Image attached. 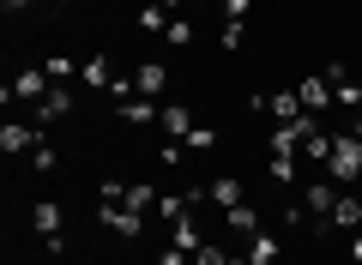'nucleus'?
Instances as JSON below:
<instances>
[{
  "instance_id": "nucleus-1",
  "label": "nucleus",
  "mask_w": 362,
  "mask_h": 265,
  "mask_svg": "<svg viewBox=\"0 0 362 265\" xmlns=\"http://www.w3.org/2000/svg\"><path fill=\"white\" fill-rule=\"evenodd\" d=\"M326 175H332V181H356V175H362V139H356V133H332Z\"/></svg>"
},
{
  "instance_id": "nucleus-2",
  "label": "nucleus",
  "mask_w": 362,
  "mask_h": 265,
  "mask_svg": "<svg viewBox=\"0 0 362 265\" xmlns=\"http://www.w3.org/2000/svg\"><path fill=\"white\" fill-rule=\"evenodd\" d=\"M302 205H308V217L326 229V223H332V205H338V181H332V175L308 181V187H302Z\"/></svg>"
},
{
  "instance_id": "nucleus-3",
  "label": "nucleus",
  "mask_w": 362,
  "mask_h": 265,
  "mask_svg": "<svg viewBox=\"0 0 362 265\" xmlns=\"http://www.w3.org/2000/svg\"><path fill=\"white\" fill-rule=\"evenodd\" d=\"M97 217H103V229H115V235H145V211H133V205H115V199H97Z\"/></svg>"
},
{
  "instance_id": "nucleus-4",
  "label": "nucleus",
  "mask_w": 362,
  "mask_h": 265,
  "mask_svg": "<svg viewBox=\"0 0 362 265\" xmlns=\"http://www.w3.org/2000/svg\"><path fill=\"white\" fill-rule=\"evenodd\" d=\"M37 145H42V126L37 121H6V126H0V151H6V157H30Z\"/></svg>"
},
{
  "instance_id": "nucleus-5",
  "label": "nucleus",
  "mask_w": 362,
  "mask_h": 265,
  "mask_svg": "<svg viewBox=\"0 0 362 265\" xmlns=\"http://www.w3.org/2000/svg\"><path fill=\"white\" fill-rule=\"evenodd\" d=\"M326 85H332V102H338V109H350V114L362 109V85L350 78V66H344V61H332V66H326Z\"/></svg>"
},
{
  "instance_id": "nucleus-6",
  "label": "nucleus",
  "mask_w": 362,
  "mask_h": 265,
  "mask_svg": "<svg viewBox=\"0 0 362 265\" xmlns=\"http://www.w3.org/2000/svg\"><path fill=\"white\" fill-rule=\"evenodd\" d=\"M266 114H272V126H290V121H302V97H296V85H284V90H272L266 97Z\"/></svg>"
},
{
  "instance_id": "nucleus-7",
  "label": "nucleus",
  "mask_w": 362,
  "mask_h": 265,
  "mask_svg": "<svg viewBox=\"0 0 362 265\" xmlns=\"http://www.w3.org/2000/svg\"><path fill=\"white\" fill-rule=\"evenodd\" d=\"M49 85H54V78L42 73V66H25V73H13V85H6V102H13V97H18V102H37Z\"/></svg>"
},
{
  "instance_id": "nucleus-8",
  "label": "nucleus",
  "mask_w": 362,
  "mask_h": 265,
  "mask_svg": "<svg viewBox=\"0 0 362 265\" xmlns=\"http://www.w3.org/2000/svg\"><path fill=\"white\" fill-rule=\"evenodd\" d=\"M66 114H73V90H66V85H49V90L37 97V126L66 121Z\"/></svg>"
},
{
  "instance_id": "nucleus-9",
  "label": "nucleus",
  "mask_w": 362,
  "mask_h": 265,
  "mask_svg": "<svg viewBox=\"0 0 362 265\" xmlns=\"http://www.w3.org/2000/svg\"><path fill=\"white\" fill-rule=\"evenodd\" d=\"M157 126H163V139H181V145H187V133H194V114H187V109H181V102H163V114H157Z\"/></svg>"
},
{
  "instance_id": "nucleus-10",
  "label": "nucleus",
  "mask_w": 362,
  "mask_h": 265,
  "mask_svg": "<svg viewBox=\"0 0 362 265\" xmlns=\"http://www.w3.org/2000/svg\"><path fill=\"white\" fill-rule=\"evenodd\" d=\"M163 85H169V66H157V61H145V66H133V90L139 97H163Z\"/></svg>"
},
{
  "instance_id": "nucleus-11",
  "label": "nucleus",
  "mask_w": 362,
  "mask_h": 265,
  "mask_svg": "<svg viewBox=\"0 0 362 265\" xmlns=\"http://www.w3.org/2000/svg\"><path fill=\"white\" fill-rule=\"evenodd\" d=\"M296 97H302V109H308V114H320V109H332V85H326V73H314V78H302V85H296Z\"/></svg>"
},
{
  "instance_id": "nucleus-12",
  "label": "nucleus",
  "mask_w": 362,
  "mask_h": 265,
  "mask_svg": "<svg viewBox=\"0 0 362 265\" xmlns=\"http://www.w3.org/2000/svg\"><path fill=\"white\" fill-rule=\"evenodd\" d=\"M326 229H350V235H356V229H362V193H338L332 223H326Z\"/></svg>"
},
{
  "instance_id": "nucleus-13",
  "label": "nucleus",
  "mask_w": 362,
  "mask_h": 265,
  "mask_svg": "<svg viewBox=\"0 0 362 265\" xmlns=\"http://www.w3.org/2000/svg\"><path fill=\"white\" fill-rule=\"evenodd\" d=\"M206 199L218 205V211H230V205H242V181H235V175H218V181H206Z\"/></svg>"
},
{
  "instance_id": "nucleus-14",
  "label": "nucleus",
  "mask_w": 362,
  "mask_h": 265,
  "mask_svg": "<svg viewBox=\"0 0 362 265\" xmlns=\"http://www.w3.org/2000/svg\"><path fill=\"white\" fill-rule=\"evenodd\" d=\"M169 247H181V253L206 247V235H199V223H194V217H175V223H169Z\"/></svg>"
},
{
  "instance_id": "nucleus-15",
  "label": "nucleus",
  "mask_w": 362,
  "mask_h": 265,
  "mask_svg": "<svg viewBox=\"0 0 362 265\" xmlns=\"http://www.w3.org/2000/svg\"><path fill=\"white\" fill-rule=\"evenodd\" d=\"M157 114H163V109H157L151 97H133V102H121V121H127V126H157Z\"/></svg>"
},
{
  "instance_id": "nucleus-16",
  "label": "nucleus",
  "mask_w": 362,
  "mask_h": 265,
  "mask_svg": "<svg viewBox=\"0 0 362 265\" xmlns=\"http://www.w3.org/2000/svg\"><path fill=\"white\" fill-rule=\"evenodd\" d=\"M242 265H278V241L259 229V235H247V259Z\"/></svg>"
},
{
  "instance_id": "nucleus-17",
  "label": "nucleus",
  "mask_w": 362,
  "mask_h": 265,
  "mask_svg": "<svg viewBox=\"0 0 362 265\" xmlns=\"http://www.w3.org/2000/svg\"><path fill=\"white\" fill-rule=\"evenodd\" d=\"M78 78H85V85H97V90H109V78H115V73H109L103 54H85V61H78Z\"/></svg>"
},
{
  "instance_id": "nucleus-18",
  "label": "nucleus",
  "mask_w": 362,
  "mask_h": 265,
  "mask_svg": "<svg viewBox=\"0 0 362 265\" xmlns=\"http://www.w3.org/2000/svg\"><path fill=\"white\" fill-rule=\"evenodd\" d=\"M223 223H230V229H242V235H259V211H254V205H230V211H223Z\"/></svg>"
},
{
  "instance_id": "nucleus-19",
  "label": "nucleus",
  "mask_w": 362,
  "mask_h": 265,
  "mask_svg": "<svg viewBox=\"0 0 362 265\" xmlns=\"http://www.w3.org/2000/svg\"><path fill=\"white\" fill-rule=\"evenodd\" d=\"M169 18H175V13H169L163 0H157V6H139V30H157V37H163V30H169Z\"/></svg>"
},
{
  "instance_id": "nucleus-20",
  "label": "nucleus",
  "mask_w": 362,
  "mask_h": 265,
  "mask_svg": "<svg viewBox=\"0 0 362 265\" xmlns=\"http://www.w3.org/2000/svg\"><path fill=\"white\" fill-rule=\"evenodd\" d=\"M194 37H199V30L187 25V18H181V13L169 18V30H163V42H169V49H187V42H194Z\"/></svg>"
},
{
  "instance_id": "nucleus-21",
  "label": "nucleus",
  "mask_w": 362,
  "mask_h": 265,
  "mask_svg": "<svg viewBox=\"0 0 362 265\" xmlns=\"http://www.w3.org/2000/svg\"><path fill=\"white\" fill-rule=\"evenodd\" d=\"M42 73H49L54 85H66V78L78 73V61H66V54H49V61H42Z\"/></svg>"
},
{
  "instance_id": "nucleus-22",
  "label": "nucleus",
  "mask_w": 362,
  "mask_h": 265,
  "mask_svg": "<svg viewBox=\"0 0 362 265\" xmlns=\"http://www.w3.org/2000/svg\"><path fill=\"white\" fill-rule=\"evenodd\" d=\"M54 163H61V151H54V145H49V139H42V145H37V151H30V169H37V175H49V169H54Z\"/></svg>"
},
{
  "instance_id": "nucleus-23",
  "label": "nucleus",
  "mask_w": 362,
  "mask_h": 265,
  "mask_svg": "<svg viewBox=\"0 0 362 265\" xmlns=\"http://www.w3.org/2000/svg\"><path fill=\"white\" fill-rule=\"evenodd\" d=\"M157 157H163V169H181V157H187V145H181V139H163V145H157Z\"/></svg>"
},
{
  "instance_id": "nucleus-24",
  "label": "nucleus",
  "mask_w": 362,
  "mask_h": 265,
  "mask_svg": "<svg viewBox=\"0 0 362 265\" xmlns=\"http://www.w3.org/2000/svg\"><path fill=\"white\" fill-rule=\"evenodd\" d=\"M272 181H296V157H266Z\"/></svg>"
},
{
  "instance_id": "nucleus-25",
  "label": "nucleus",
  "mask_w": 362,
  "mask_h": 265,
  "mask_svg": "<svg viewBox=\"0 0 362 265\" xmlns=\"http://www.w3.org/2000/svg\"><path fill=\"white\" fill-rule=\"evenodd\" d=\"M211 145H218V133H211V126H194V133H187V151H211Z\"/></svg>"
},
{
  "instance_id": "nucleus-26",
  "label": "nucleus",
  "mask_w": 362,
  "mask_h": 265,
  "mask_svg": "<svg viewBox=\"0 0 362 265\" xmlns=\"http://www.w3.org/2000/svg\"><path fill=\"white\" fill-rule=\"evenodd\" d=\"M242 37H247V30H242V18H223V37H218L223 49H242Z\"/></svg>"
},
{
  "instance_id": "nucleus-27",
  "label": "nucleus",
  "mask_w": 362,
  "mask_h": 265,
  "mask_svg": "<svg viewBox=\"0 0 362 265\" xmlns=\"http://www.w3.org/2000/svg\"><path fill=\"white\" fill-rule=\"evenodd\" d=\"M157 265H194V253H181V247H163V253H157Z\"/></svg>"
},
{
  "instance_id": "nucleus-28",
  "label": "nucleus",
  "mask_w": 362,
  "mask_h": 265,
  "mask_svg": "<svg viewBox=\"0 0 362 265\" xmlns=\"http://www.w3.org/2000/svg\"><path fill=\"white\" fill-rule=\"evenodd\" d=\"M247 6L254 0H223V18H247Z\"/></svg>"
},
{
  "instance_id": "nucleus-29",
  "label": "nucleus",
  "mask_w": 362,
  "mask_h": 265,
  "mask_svg": "<svg viewBox=\"0 0 362 265\" xmlns=\"http://www.w3.org/2000/svg\"><path fill=\"white\" fill-rule=\"evenodd\" d=\"M350 259L362 265V229H356V235H350Z\"/></svg>"
},
{
  "instance_id": "nucleus-30",
  "label": "nucleus",
  "mask_w": 362,
  "mask_h": 265,
  "mask_svg": "<svg viewBox=\"0 0 362 265\" xmlns=\"http://www.w3.org/2000/svg\"><path fill=\"white\" fill-rule=\"evenodd\" d=\"M25 6H30V0H6V13H25Z\"/></svg>"
},
{
  "instance_id": "nucleus-31",
  "label": "nucleus",
  "mask_w": 362,
  "mask_h": 265,
  "mask_svg": "<svg viewBox=\"0 0 362 265\" xmlns=\"http://www.w3.org/2000/svg\"><path fill=\"white\" fill-rule=\"evenodd\" d=\"M350 133H356V139H362V109H356V121H350Z\"/></svg>"
}]
</instances>
